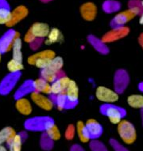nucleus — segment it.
Returning a JSON list of instances; mask_svg holds the SVG:
<instances>
[{"instance_id":"f257e3e1","label":"nucleus","mask_w":143,"mask_h":151,"mask_svg":"<svg viewBox=\"0 0 143 151\" xmlns=\"http://www.w3.org/2000/svg\"><path fill=\"white\" fill-rule=\"evenodd\" d=\"M100 113L107 117L110 123L118 125L126 116V111L120 106L114 104H103L99 108Z\"/></svg>"},{"instance_id":"f03ea898","label":"nucleus","mask_w":143,"mask_h":151,"mask_svg":"<svg viewBox=\"0 0 143 151\" xmlns=\"http://www.w3.org/2000/svg\"><path fill=\"white\" fill-rule=\"evenodd\" d=\"M56 56L55 52L50 49L44 50L30 55L27 59L29 64L35 66L39 69H45L49 65L51 60Z\"/></svg>"},{"instance_id":"7ed1b4c3","label":"nucleus","mask_w":143,"mask_h":151,"mask_svg":"<svg viewBox=\"0 0 143 151\" xmlns=\"http://www.w3.org/2000/svg\"><path fill=\"white\" fill-rule=\"evenodd\" d=\"M117 131L121 139L126 144H133L137 139V132L134 124L128 120L123 119L118 124Z\"/></svg>"},{"instance_id":"20e7f679","label":"nucleus","mask_w":143,"mask_h":151,"mask_svg":"<svg viewBox=\"0 0 143 151\" xmlns=\"http://www.w3.org/2000/svg\"><path fill=\"white\" fill-rule=\"evenodd\" d=\"M55 124L53 119L49 116H40L30 119L25 122V128L31 131H44L52 124Z\"/></svg>"},{"instance_id":"39448f33","label":"nucleus","mask_w":143,"mask_h":151,"mask_svg":"<svg viewBox=\"0 0 143 151\" xmlns=\"http://www.w3.org/2000/svg\"><path fill=\"white\" fill-rule=\"evenodd\" d=\"M130 83V76L128 72L124 69L116 70L114 75V90L118 94L123 93Z\"/></svg>"},{"instance_id":"423d86ee","label":"nucleus","mask_w":143,"mask_h":151,"mask_svg":"<svg viewBox=\"0 0 143 151\" xmlns=\"http://www.w3.org/2000/svg\"><path fill=\"white\" fill-rule=\"evenodd\" d=\"M95 97L105 104H112L118 100V94L113 89L105 86H99L95 90Z\"/></svg>"},{"instance_id":"0eeeda50","label":"nucleus","mask_w":143,"mask_h":151,"mask_svg":"<svg viewBox=\"0 0 143 151\" xmlns=\"http://www.w3.org/2000/svg\"><path fill=\"white\" fill-rule=\"evenodd\" d=\"M129 32H130V29L128 27L123 26L120 28H115L103 35L101 40L105 44L115 42L126 37L129 34Z\"/></svg>"},{"instance_id":"6e6552de","label":"nucleus","mask_w":143,"mask_h":151,"mask_svg":"<svg viewBox=\"0 0 143 151\" xmlns=\"http://www.w3.org/2000/svg\"><path fill=\"white\" fill-rule=\"evenodd\" d=\"M65 95L68 100L66 109H74L77 105L79 100V88L75 81L71 80L68 88L66 89Z\"/></svg>"},{"instance_id":"1a4fd4ad","label":"nucleus","mask_w":143,"mask_h":151,"mask_svg":"<svg viewBox=\"0 0 143 151\" xmlns=\"http://www.w3.org/2000/svg\"><path fill=\"white\" fill-rule=\"evenodd\" d=\"M136 15L137 14L135 13L131 10H127L123 11V12L118 13V14L115 15L110 22V26L113 29L123 27L128 22L132 20Z\"/></svg>"},{"instance_id":"9d476101","label":"nucleus","mask_w":143,"mask_h":151,"mask_svg":"<svg viewBox=\"0 0 143 151\" xmlns=\"http://www.w3.org/2000/svg\"><path fill=\"white\" fill-rule=\"evenodd\" d=\"M31 100L36 105L45 111H50L54 106V103L50 97L38 92L34 91L31 93Z\"/></svg>"},{"instance_id":"9b49d317","label":"nucleus","mask_w":143,"mask_h":151,"mask_svg":"<svg viewBox=\"0 0 143 151\" xmlns=\"http://www.w3.org/2000/svg\"><path fill=\"white\" fill-rule=\"evenodd\" d=\"M20 37L19 33L14 30H10L0 40V52L1 53H6L12 48L14 41L17 37Z\"/></svg>"},{"instance_id":"f8f14e48","label":"nucleus","mask_w":143,"mask_h":151,"mask_svg":"<svg viewBox=\"0 0 143 151\" xmlns=\"http://www.w3.org/2000/svg\"><path fill=\"white\" fill-rule=\"evenodd\" d=\"M50 28L46 24L43 22H36L28 30L29 32L35 37L36 39H44L48 37L50 32Z\"/></svg>"},{"instance_id":"ddd939ff","label":"nucleus","mask_w":143,"mask_h":151,"mask_svg":"<svg viewBox=\"0 0 143 151\" xmlns=\"http://www.w3.org/2000/svg\"><path fill=\"white\" fill-rule=\"evenodd\" d=\"M86 129L91 139H97L103 134V127L95 119H89L85 124Z\"/></svg>"},{"instance_id":"4468645a","label":"nucleus","mask_w":143,"mask_h":151,"mask_svg":"<svg viewBox=\"0 0 143 151\" xmlns=\"http://www.w3.org/2000/svg\"><path fill=\"white\" fill-rule=\"evenodd\" d=\"M70 81V78L67 76L55 80L53 83H51V94L58 95V94L65 93L66 89L68 88Z\"/></svg>"},{"instance_id":"2eb2a0df","label":"nucleus","mask_w":143,"mask_h":151,"mask_svg":"<svg viewBox=\"0 0 143 151\" xmlns=\"http://www.w3.org/2000/svg\"><path fill=\"white\" fill-rule=\"evenodd\" d=\"M28 9L24 6H19L16 7L15 10L11 11V18L7 26V27H12L16 24H18L19 22L23 20L28 15Z\"/></svg>"},{"instance_id":"dca6fc26","label":"nucleus","mask_w":143,"mask_h":151,"mask_svg":"<svg viewBox=\"0 0 143 151\" xmlns=\"http://www.w3.org/2000/svg\"><path fill=\"white\" fill-rule=\"evenodd\" d=\"M19 76H20L19 73H16V74L10 73V74H9L7 77H6L0 85V93L2 94H7L10 92L13 87L16 84V82H18Z\"/></svg>"},{"instance_id":"f3484780","label":"nucleus","mask_w":143,"mask_h":151,"mask_svg":"<svg viewBox=\"0 0 143 151\" xmlns=\"http://www.w3.org/2000/svg\"><path fill=\"white\" fill-rule=\"evenodd\" d=\"M81 14L84 20L91 22L95 18L97 14V8L94 3H86L81 6Z\"/></svg>"},{"instance_id":"a211bd4d","label":"nucleus","mask_w":143,"mask_h":151,"mask_svg":"<svg viewBox=\"0 0 143 151\" xmlns=\"http://www.w3.org/2000/svg\"><path fill=\"white\" fill-rule=\"evenodd\" d=\"M88 41L94 49L102 55H107L109 53V48L105 43H103L101 39L95 37L93 35H89L88 37Z\"/></svg>"},{"instance_id":"6ab92c4d","label":"nucleus","mask_w":143,"mask_h":151,"mask_svg":"<svg viewBox=\"0 0 143 151\" xmlns=\"http://www.w3.org/2000/svg\"><path fill=\"white\" fill-rule=\"evenodd\" d=\"M65 76H66V75L63 70H60L59 72H55L49 69V67L41 70V78L45 79V81H47L48 82H49L50 84L53 83L57 78L65 77Z\"/></svg>"},{"instance_id":"aec40b11","label":"nucleus","mask_w":143,"mask_h":151,"mask_svg":"<svg viewBox=\"0 0 143 151\" xmlns=\"http://www.w3.org/2000/svg\"><path fill=\"white\" fill-rule=\"evenodd\" d=\"M34 91L44 95H51V84L41 78L33 82Z\"/></svg>"},{"instance_id":"412c9836","label":"nucleus","mask_w":143,"mask_h":151,"mask_svg":"<svg viewBox=\"0 0 143 151\" xmlns=\"http://www.w3.org/2000/svg\"><path fill=\"white\" fill-rule=\"evenodd\" d=\"M15 107L18 112H20L21 114L25 115V116H29L31 114L32 110H33L32 104L30 101L25 97H22V98L17 100Z\"/></svg>"},{"instance_id":"4be33fe9","label":"nucleus","mask_w":143,"mask_h":151,"mask_svg":"<svg viewBox=\"0 0 143 151\" xmlns=\"http://www.w3.org/2000/svg\"><path fill=\"white\" fill-rule=\"evenodd\" d=\"M16 134L15 130L10 127H6L2 129L0 131V146H3L4 143H10Z\"/></svg>"},{"instance_id":"5701e85b","label":"nucleus","mask_w":143,"mask_h":151,"mask_svg":"<svg viewBox=\"0 0 143 151\" xmlns=\"http://www.w3.org/2000/svg\"><path fill=\"white\" fill-rule=\"evenodd\" d=\"M22 47H23V41L21 40L20 37H17L14 41L12 46V59L15 60H18L19 62H23V52H22Z\"/></svg>"},{"instance_id":"b1692460","label":"nucleus","mask_w":143,"mask_h":151,"mask_svg":"<svg viewBox=\"0 0 143 151\" xmlns=\"http://www.w3.org/2000/svg\"><path fill=\"white\" fill-rule=\"evenodd\" d=\"M63 39V35L60 30L57 28H53L50 29V32L46 37L45 42L46 45H53L56 43L61 42Z\"/></svg>"},{"instance_id":"393cba45","label":"nucleus","mask_w":143,"mask_h":151,"mask_svg":"<svg viewBox=\"0 0 143 151\" xmlns=\"http://www.w3.org/2000/svg\"><path fill=\"white\" fill-rule=\"evenodd\" d=\"M75 128H76V134H77L81 142H82L83 143H86V142H88L90 141L91 139L88 131H87V129H86L85 124L83 121L78 122L76 126H75Z\"/></svg>"},{"instance_id":"a878e982","label":"nucleus","mask_w":143,"mask_h":151,"mask_svg":"<svg viewBox=\"0 0 143 151\" xmlns=\"http://www.w3.org/2000/svg\"><path fill=\"white\" fill-rule=\"evenodd\" d=\"M51 99L54 103V105L57 108L58 110L62 111L64 109H66V105H67V97L65 93L58 94V95H52L51 94Z\"/></svg>"},{"instance_id":"bb28decb","label":"nucleus","mask_w":143,"mask_h":151,"mask_svg":"<svg viewBox=\"0 0 143 151\" xmlns=\"http://www.w3.org/2000/svg\"><path fill=\"white\" fill-rule=\"evenodd\" d=\"M127 104L134 109H143V95L132 94L127 97Z\"/></svg>"},{"instance_id":"cd10ccee","label":"nucleus","mask_w":143,"mask_h":151,"mask_svg":"<svg viewBox=\"0 0 143 151\" xmlns=\"http://www.w3.org/2000/svg\"><path fill=\"white\" fill-rule=\"evenodd\" d=\"M33 81H29V82H25L24 84L22 86L20 89H18V91L16 93V97H17V100L19 99V98H22L23 97L24 95L29 93H33L34 92V88H33Z\"/></svg>"},{"instance_id":"c85d7f7f","label":"nucleus","mask_w":143,"mask_h":151,"mask_svg":"<svg viewBox=\"0 0 143 151\" xmlns=\"http://www.w3.org/2000/svg\"><path fill=\"white\" fill-rule=\"evenodd\" d=\"M121 8L120 3L117 1H113V0H107L104 2L103 5V9L106 13H113L118 11Z\"/></svg>"},{"instance_id":"c756f323","label":"nucleus","mask_w":143,"mask_h":151,"mask_svg":"<svg viewBox=\"0 0 143 151\" xmlns=\"http://www.w3.org/2000/svg\"><path fill=\"white\" fill-rule=\"evenodd\" d=\"M23 145V137L19 134H17L14 139L8 144L9 151H21Z\"/></svg>"},{"instance_id":"7c9ffc66","label":"nucleus","mask_w":143,"mask_h":151,"mask_svg":"<svg viewBox=\"0 0 143 151\" xmlns=\"http://www.w3.org/2000/svg\"><path fill=\"white\" fill-rule=\"evenodd\" d=\"M11 18V11L4 6H0V25H7Z\"/></svg>"},{"instance_id":"2f4dec72","label":"nucleus","mask_w":143,"mask_h":151,"mask_svg":"<svg viewBox=\"0 0 143 151\" xmlns=\"http://www.w3.org/2000/svg\"><path fill=\"white\" fill-rule=\"evenodd\" d=\"M7 70L11 73V74H16L19 73L24 68L23 64V62H19L18 60H15L14 59L10 60L7 64Z\"/></svg>"},{"instance_id":"473e14b6","label":"nucleus","mask_w":143,"mask_h":151,"mask_svg":"<svg viewBox=\"0 0 143 151\" xmlns=\"http://www.w3.org/2000/svg\"><path fill=\"white\" fill-rule=\"evenodd\" d=\"M45 134H47L48 136L49 137L53 142L57 141L61 137L60 131H59V129H58V127L55 124H52L51 126L48 127L47 130L45 131Z\"/></svg>"},{"instance_id":"72a5a7b5","label":"nucleus","mask_w":143,"mask_h":151,"mask_svg":"<svg viewBox=\"0 0 143 151\" xmlns=\"http://www.w3.org/2000/svg\"><path fill=\"white\" fill-rule=\"evenodd\" d=\"M63 66H64V60L60 56H55L54 59L51 60L50 63L48 66L49 69L55 72H59L62 70Z\"/></svg>"},{"instance_id":"f704fd0d","label":"nucleus","mask_w":143,"mask_h":151,"mask_svg":"<svg viewBox=\"0 0 143 151\" xmlns=\"http://www.w3.org/2000/svg\"><path fill=\"white\" fill-rule=\"evenodd\" d=\"M128 6L129 10H133L137 15H141L143 13V6L141 0H130Z\"/></svg>"},{"instance_id":"c9c22d12","label":"nucleus","mask_w":143,"mask_h":151,"mask_svg":"<svg viewBox=\"0 0 143 151\" xmlns=\"http://www.w3.org/2000/svg\"><path fill=\"white\" fill-rule=\"evenodd\" d=\"M76 134V128L73 124H69L65 132V137L67 140H73Z\"/></svg>"},{"instance_id":"e433bc0d","label":"nucleus","mask_w":143,"mask_h":151,"mask_svg":"<svg viewBox=\"0 0 143 151\" xmlns=\"http://www.w3.org/2000/svg\"><path fill=\"white\" fill-rule=\"evenodd\" d=\"M53 144V141L52 139L48 136L47 134H44L42 136V139H41V146L45 150H49V149L52 148Z\"/></svg>"},{"instance_id":"4c0bfd02","label":"nucleus","mask_w":143,"mask_h":151,"mask_svg":"<svg viewBox=\"0 0 143 151\" xmlns=\"http://www.w3.org/2000/svg\"><path fill=\"white\" fill-rule=\"evenodd\" d=\"M90 146L92 151H107L104 145L99 141H92Z\"/></svg>"},{"instance_id":"58836bf2","label":"nucleus","mask_w":143,"mask_h":151,"mask_svg":"<svg viewBox=\"0 0 143 151\" xmlns=\"http://www.w3.org/2000/svg\"><path fill=\"white\" fill-rule=\"evenodd\" d=\"M110 145L113 146L114 149L116 151H127L124 147H123L121 144H119L118 142L115 140V139H110Z\"/></svg>"},{"instance_id":"ea45409f","label":"nucleus","mask_w":143,"mask_h":151,"mask_svg":"<svg viewBox=\"0 0 143 151\" xmlns=\"http://www.w3.org/2000/svg\"><path fill=\"white\" fill-rule=\"evenodd\" d=\"M35 40H36L35 37H33V35L31 34L29 31L25 33V37H24V40H25V42L29 43V44H31V43H33Z\"/></svg>"},{"instance_id":"a19ab883","label":"nucleus","mask_w":143,"mask_h":151,"mask_svg":"<svg viewBox=\"0 0 143 151\" xmlns=\"http://www.w3.org/2000/svg\"><path fill=\"white\" fill-rule=\"evenodd\" d=\"M43 40H44V39H36L33 43H31V44H30L31 46H32V48H33V49L38 48V47H40V45L42 44Z\"/></svg>"},{"instance_id":"79ce46f5","label":"nucleus","mask_w":143,"mask_h":151,"mask_svg":"<svg viewBox=\"0 0 143 151\" xmlns=\"http://www.w3.org/2000/svg\"><path fill=\"white\" fill-rule=\"evenodd\" d=\"M71 151H83V150L79 145H74L71 149Z\"/></svg>"},{"instance_id":"37998d69","label":"nucleus","mask_w":143,"mask_h":151,"mask_svg":"<svg viewBox=\"0 0 143 151\" xmlns=\"http://www.w3.org/2000/svg\"><path fill=\"white\" fill-rule=\"evenodd\" d=\"M138 43H139V45H140V46L143 49V32L141 33L140 36L138 37Z\"/></svg>"},{"instance_id":"c03bdc74","label":"nucleus","mask_w":143,"mask_h":151,"mask_svg":"<svg viewBox=\"0 0 143 151\" xmlns=\"http://www.w3.org/2000/svg\"><path fill=\"white\" fill-rule=\"evenodd\" d=\"M138 89H139V91L142 92L143 93V82H140V83L138 84Z\"/></svg>"},{"instance_id":"a18cd8bd","label":"nucleus","mask_w":143,"mask_h":151,"mask_svg":"<svg viewBox=\"0 0 143 151\" xmlns=\"http://www.w3.org/2000/svg\"><path fill=\"white\" fill-rule=\"evenodd\" d=\"M139 23L141 25H143V13L141 14L140 16V19H139Z\"/></svg>"},{"instance_id":"49530a36","label":"nucleus","mask_w":143,"mask_h":151,"mask_svg":"<svg viewBox=\"0 0 143 151\" xmlns=\"http://www.w3.org/2000/svg\"><path fill=\"white\" fill-rule=\"evenodd\" d=\"M0 151H7V150L4 146H0Z\"/></svg>"},{"instance_id":"de8ad7c7","label":"nucleus","mask_w":143,"mask_h":151,"mask_svg":"<svg viewBox=\"0 0 143 151\" xmlns=\"http://www.w3.org/2000/svg\"><path fill=\"white\" fill-rule=\"evenodd\" d=\"M141 119H142V123L143 126V109H141Z\"/></svg>"},{"instance_id":"09e8293b","label":"nucleus","mask_w":143,"mask_h":151,"mask_svg":"<svg viewBox=\"0 0 143 151\" xmlns=\"http://www.w3.org/2000/svg\"><path fill=\"white\" fill-rule=\"evenodd\" d=\"M1 54H2V53H1V52H0V62H1Z\"/></svg>"},{"instance_id":"8fccbe9b","label":"nucleus","mask_w":143,"mask_h":151,"mask_svg":"<svg viewBox=\"0 0 143 151\" xmlns=\"http://www.w3.org/2000/svg\"><path fill=\"white\" fill-rule=\"evenodd\" d=\"M142 6H143V0H142Z\"/></svg>"}]
</instances>
